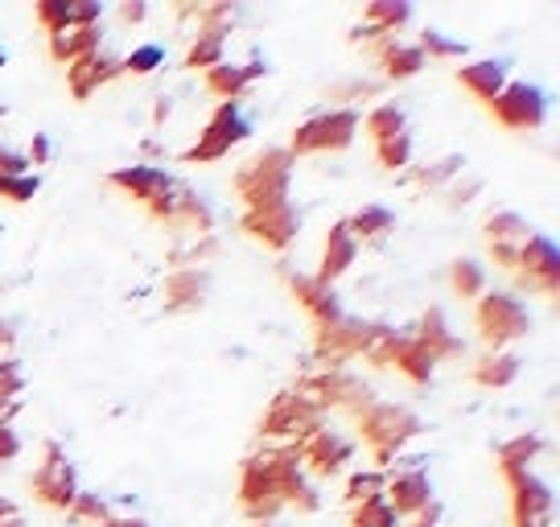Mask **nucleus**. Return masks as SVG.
I'll list each match as a JSON object with an SVG mask.
<instances>
[{
    "label": "nucleus",
    "instance_id": "nucleus-1",
    "mask_svg": "<svg viewBox=\"0 0 560 527\" xmlns=\"http://www.w3.org/2000/svg\"><path fill=\"white\" fill-rule=\"evenodd\" d=\"M350 421L359 429V437L371 445V454H375L380 466H392L404 445L424 429L412 408L387 405V400H375V396H371L368 405L350 408Z\"/></svg>",
    "mask_w": 560,
    "mask_h": 527
},
{
    "label": "nucleus",
    "instance_id": "nucleus-2",
    "mask_svg": "<svg viewBox=\"0 0 560 527\" xmlns=\"http://www.w3.org/2000/svg\"><path fill=\"white\" fill-rule=\"evenodd\" d=\"M293 165L298 157L280 144H268L256 157L247 161L244 169H235L231 186H235V198L244 202V211H260V207H272V202H284L289 198V181H293Z\"/></svg>",
    "mask_w": 560,
    "mask_h": 527
},
{
    "label": "nucleus",
    "instance_id": "nucleus-3",
    "mask_svg": "<svg viewBox=\"0 0 560 527\" xmlns=\"http://www.w3.org/2000/svg\"><path fill=\"white\" fill-rule=\"evenodd\" d=\"M107 186H116V190L128 194L140 211L149 214L153 223H161V227H170L177 198H182V186H177L165 169H158V165H128V169H116V174H107Z\"/></svg>",
    "mask_w": 560,
    "mask_h": 527
},
{
    "label": "nucleus",
    "instance_id": "nucleus-4",
    "mask_svg": "<svg viewBox=\"0 0 560 527\" xmlns=\"http://www.w3.org/2000/svg\"><path fill=\"white\" fill-rule=\"evenodd\" d=\"M474 326H478V338L487 351H508L511 342L532 330V314L520 293H482L478 297V309H474Z\"/></svg>",
    "mask_w": 560,
    "mask_h": 527
},
{
    "label": "nucleus",
    "instance_id": "nucleus-5",
    "mask_svg": "<svg viewBox=\"0 0 560 527\" xmlns=\"http://www.w3.org/2000/svg\"><path fill=\"white\" fill-rule=\"evenodd\" d=\"M354 132H359V112H350V107L317 112V116H310V120L298 124V132H293V144H289V153H293V157L342 153V149H350Z\"/></svg>",
    "mask_w": 560,
    "mask_h": 527
},
{
    "label": "nucleus",
    "instance_id": "nucleus-6",
    "mask_svg": "<svg viewBox=\"0 0 560 527\" xmlns=\"http://www.w3.org/2000/svg\"><path fill=\"white\" fill-rule=\"evenodd\" d=\"M298 391L305 405L314 408V412H330V408H359V405H368L371 400V387L363 384V379H354L350 371L342 367H317L310 371V375H301L298 379Z\"/></svg>",
    "mask_w": 560,
    "mask_h": 527
},
{
    "label": "nucleus",
    "instance_id": "nucleus-7",
    "mask_svg": "<svg viewBox=\"0 0 560 527\" xmlns=\"http://www.w3.org/2000/svg\"><path fill=\"white\" fill-rule=\"evenodd\" d=\"M511 284L520 293H532V297H557L560 289V251L557 244L532 231L520 247V260H515V272H511Z\"/></svg>",
    "mask_w": 560,
    "mask_h": 527
},
{
    "label": "nucleus",
    "instance_id": "nucleus-8",
    "mask_svg": "<svg viewBox=\"0 0 560 527\" xmlns=\"http://www.w3.org/2000/svg\"><path fill=\"white\" fill-rule=\"evenodd\" d=\"M30 494H34L37 507L46 511H67L74 503L79 482H74V466H70L67 449L58 441H46L42 461H37V470L30 475Z\"/></svg>",
    "mask_w": 560,
    "mask_h": 527
},
{
    "label": "nucleus",
    "instance_id": "nucleus-9",
    "mask_svg": "<svg viewBox=\"0 0 560 527\" xmlns=\"http://www.w3.org/2000/svg\"><path fill=\"white\" fill-rule=\"evenodd\" d=\"M375 330H380V321H363V317H350V314H342L330 326H314V363L338 367L347 359H363Z\"/></svg>",
    "mask_w": 560,
    "mask_h": 527
},
{
    "label": "nucleus",
    "instance_id": "nucleus-10",
    "mask_svg": "<svg viewBox=\"0 0 560 527\" xmlns=\"http://www.w3.org/2000/svg\"><path fill=\"white\" fill-rule=\"evenodd\" d=\"M322 424H326V417L305 405L298 391H280V396H272L268 408H264L260 437L284 441V445H301V441L310 437V433H317Z\"/></svg>",
    "mask_w": 560,
    "mask_h": 527
},
{
    "label": "nucleus",
    "instance_id": "nucleus-11",
    "mask_svg": "<svg viewBox=\"0 0 560 527\" xmlns=\"http://www.w3.org/2000/svg\"><path fill=\"white\" fill-rule=\"evenodd\" d=\"M240 511L252 524H277V515L284 511V499L268 470V454H252L240 466Z\"/></svg>",
    "mask_w": 560,
    "mask_h": 527
},
{
    "label": "nucleus",
    "instance_id": "nucleus-12",
    "mask_svg": "<svg viewBox=\"0 0 560 527\" xmlns=\"http://www.w3.org/2000/svg\"><path fill=\"white\" fill-rule=\"evenodd\" d=\"M240 141H247V120L240 116V107H235V104H219V107H214V116L202 124L198 144H194V149H186V153H182V161H186V165H207V161L228 157Z\"/></svg>",
    "mask_w": 560,
    "mask_h": 527
},
{
    "label": "nucleus",
    "instance_id": "nucleus-13",
    "mask_svg": "<svg viewBox=\"0 0 560 527\" xmlns=\"http://www.w3.org/2000/svg\"><path fill=\"white\" fill-rule=\"evenodd\" d=\"M487 107L490 116L503 128H511V132H536L548 120V95L540 87H532V83H508Z\"/></svg>",
    "mask_w": 560,
    "mask_h": 527
},
{
    "label": "nucleus",
    "instance_id": "nucleus-14",
    "mask_svg": "<svg viewBox=\"0 0 560 527\" xmlns=\"http://www.w3.org/2000/svg\"><path fill=\"white\" fill-rule=\"evenodd\" d=\"M511 491V527H548L552 511H557V494L540 475H508Z\"/></svg>",
    "mask_w": 560,
    "mask_h": 527
},
{
    "label": "nucleus",
    "instance_id": "nucleus-15",
    "mask_svg": "<svg viewBox=\"0 0 560 527\" xmlns=\"http://www.w3.org/2000/svg\"><path fill=\"white\" fill-rule=\"evenodd\" d=\"M240 227L260 247H268V251H284V247L298 239L301 211L293 207V198H284V202H272V207H260V211H244Z\"/></svg>",
    "mask_w": 560,
    "mask_h": 527
},
{
    "label": "nucleus",
    "instance_id": "nucleus-16",
    "mask_svg": "<svg viewBox=\"0 0 560 527\" xmlns=\"http://www.w3.org/2000/svg\"><path fill=\"white\" fill-rule=\"evenodd\" d=\"M293 449H298V457H301V470L317 478L342 475L350 454H354V445H350L338 429H330V424H322L317 433H310V437L301 441V445H293Z\"/></svg>",
    "mask_w": 560,
    "mask_h": 527
},
{
    "label": "nucleus",
    "instance_id": "nucleus-17",
    "mask_svg": "<svg viewBox=\"0 0 560 527\" xmlns=\"http://www.w3.org/2000/svg\"><path fill=\"white\" fill-rule=\"evenodd\" d=\"M268 470H272V482H277L284 507L317 511V494H314V487H310V475L301 470V457L293 445L268 449Z\"/></svg>",
    "mask_w": 560,
    "mask_h": 527
},
{
    "label": "nucleus",
    "instance_id": "nucleus-18",
    "mask_svg": "<svg viewBox=\"0 0 560 527\" xmlns=\"http://www.w3.org/2000/svg\"><path fill=\"white\" fill-rule=\"evenodd\" d=\"M120 74H124V54L100 46V50L88 54V58L70 62V67H67V87H70V95H74L79 104H88L95 91L107 87V83H112V79H120Z\"/></svg>",
    "mask_w": 560,
    "mask_h": 527
},
{
    "label": "nucleus",
    "instance_id": "nucleus-19",
    "mask_svg": "<svg viewBox=\"0 0 560 527\" xmlns=\"http://www.w3.org/2000/svg\"><path fill=\"white\" fill-rule=\"evenodd\" d=\"M371 58H375V67H380V74L384 79H392V83H404V79H412V74L424 71V54H420L417 42H404L400 34H387L380 37V42H371L368 46Z\"/></svg>",
    "mask_w": 560,
    "mask_h": 527
},
{
    "label": "nucleus",
    "instance_id": "nucleus-20",
    "mask_svg": "<svg viewBox=\"0 0 560 527\" xmlns=\"http://www.w3.org/2000/svg\"><path fill=\"white\" fill-rule=\"evenodd\" d=\"M284 281H289V293L298 297L301 309L314 317V326H330V321L347 314L338 293H334V284H322L314 272H289Z\"/></svg>",
    "mask_w": 560,
    "mask_h": 527
},
{
    "label": "nucleus",
    "instance_id": "nucleus-21",
    "mask_svg": "<svg viewBox=\"0 0 560 527\" xmlns=\"http://www.w3.org/2000/svg\"><path fill=\"white\" fill-rule=\"evenodd\" d=\"M210 272L202 264H177L174 272H170V281H165V309L170 314H194V309H202L210 297Z\"/></svg>",
    "mask_w": 560,
    "mask_h": 527
},
{
    "label": "nucleus",
    "instance_id": "nucleus-22",
    "mask_svg": "<svg viewBox=\"0 0 560 527\" xmlns=\"http://www.w3.org/2000/svg\"><path fill=\"white\" fill-rule=\"evenodd\" d=\"M408 335L417 338L420 347L433 354L438 363H441V359H457V354L466 351V347H462V338L454 335V326H450V317H445V309H441V305H429Z\"/></svg>",
    "mask_w": 560,
    "mask_h": 527
},
{
    "label": "nucleus",
    "instance_id": "nucleus-23",
    "mask_svg": "<svg viewBox=\"0 0 560 527\" xmlns=\"http://www.w3.org/2000/svg\"><path fill=\"white\" fill-rule=\"evenodd\" d=\"M384 499L400 519H412L417 511H424L429 503H433V482H429L424 470H404V475H396L392 482H387Z\"/></svg>",
    "mask_w": 560,
    "mask_h": 527
},
{
    "label": "nucleus",
    "instance_id": "nucleus-24",
    "mask_svg": "<svg viewBox=\"0 0 560 527\" xmlns=\"http://www.w3.org/2000/svg\"><path fill=\"white\" fill-rule=\"evenodd\" d=\"M457 87L470 91L478 104H490L499 91L508 87V62L503 58H482V62H466L457 67Z\"/></svg>",
    "mask_w": 560,
    "mask_h": 527
},
{
    "label": "nucleus",
    "instance_id": "nucleus-25",
    "mask_svg": "<svg viewBox=\"0 0 560 527\" xmlns=\"http://www.w3.org/2000/svg\"><path fill=\"white\" fill-rule=\"evenodd\" d=\"M359 256V244H354V235H350L347 219H338L330 231H326V251H322V268H317L314 277L322 284H334L338 277H347V268L354 264Z\"/></svg>",
    "mask_w": 560,
    "mask_h": 527
},
{
    "label": "nucleus",
    "instance_id": "nucleus-26",
    "mask_svg": "<svg viewBox=\"0 0 560 527\" xmlns=\"http://www.w3.org/2000/svg\"><path fill=\"white\" fill-rule=\"evenodd\" d=\"M228 34H231V25H198L186 54H182V67H186V71H202V74H207L210 67H219V62H223Z\"/></svg>",
    "mask_w": 560,
    "mask_h": 527
},
{
    "label": "nucleus",
    "instance_id": "nucleus-27",
    "mask_svg": "<svg viewBox=\"0 0 560 527\" xmlns=\"http://www.w3.org/2000/svg\"><path fill=\"white\" fill-rule=\"evenodd\" d=\"M104 46V25H91V30H79V25H67V30H58L50 34V58L54 62H79V58H88Z\"/></svg>",
    "mask_w": 560,
    "mask_h": 527
},
{
    "label": "nucleus",
    "instance_id": "nucleus-28",
    "mask_svg": "<svg viewBox=\"0 0 560 527\" xmlns=\"http://www.w3.org/2000/svg\"><path fill=\"white\" fill-rule=\"evenodd\" d=\"M264 74L260 62H252V67H235V62H219V67H210L207 71V87L214 99H223V104H235L240 95H244L256 79Z\"/></svg>",
    "mask_w": 560,
    "mask_h": 527
},
{
    "label": "nucleus",
    "instance_id": "nucleus-29",
    "mask_svg": "<svg viewBox=\"0 0 560 527\" xmlns=\"http://www.w3.org/2000/svg\"><path fill=\"white\" fill-rule=\"evenodd\" d=\"M392 367L400 371L404 379H412L417 387H424L429 379H433V371H438V359L424 351L417 338L400 330V342H396V354H392Z\"/></svg>",
    "mask_w": 560,
    "mask_h": 527
},
{
    "label": "nucleus",
    "instance_id": "nucleus-30",
    "mask_svg": "<svg viewBox=\"0 0 560 527\" xmlns=\"http://www.w3.org/2000/svg\"><path fill=\"white\" fill-rule=\"evenodd\" d=\"M470 379L478 387H487V391H503L520 379V359L511 351H490L478 359V367L470 371Z\"/></svg>",
    "mask_w": 560,
    "mask_h": 527
},
{
    "label": "nucleus",
    "instance_id": "nucleus-31",
    "mask_svg": "<svg viewBox=\"0 0 560 527\" xmlns=\"http://www.w3.org/2000/svg\"><path fill=\"white\" fill-rule=\"evenodd\" d=\"M350 235H354V244H384L392 227H396V214L380 207V202H371V207H359V211L347 219Z\"/></svg>",
    "mask_w": 560,
    "mask_h": 527
},
{
    "label": "nucleus",
    "instance_id": "nucleus-32",
    "mask_svg": "<svg viewBox=\"0 0 560 527\" xmlns=\"http://www.w3.org/2000/svg\"><path fill=\"white\" fill-rule=\"evenodd\" d=\"M214 227V214H210L207 198H198L194 190H182L174 207V219H170V231H182V235H210Z\"/></svg>",
    "mask_w": 560,
    "mask_h": 527
},
{
    "label": "nucleus",
    "instance_id": "nucleus-33",
    "mask_svg": "<svg viewBox=\"0 0 560 527\" xmlns=\"http://www.w3.org/2000/svg\"><path fill=\"white\" fill-rule=\"evenodd\" d=\"M544 449H548V445H544L540 433H520V437H511L508 445H499V470H503V478L532 470V461H536Z\"/></svg>",
    "mask_w": 560,
    "mask_h": 527
},
{
    "label": "nucleus",
    "instance_id": "nucleus-34",
    "mask_svg": "<svg viewBox=\"0 0 560 527\" xmlns=\"http://www.w3.org/2000/svg\"><path fill=\"white\" fill-rule=\"evenodd\" d=\"M527 235H532L527 219L508 211V207H499V211H490L487 219H482V239H487V244H524Z\"/></svg>",
    "mask_w": 560,
    "mask_h": 527
},
{
    "label": "nucleus",
    "instance_id": "nucleus-35",
    "mask_svg": "<svg viewBox=\"0 0 560 527\" xmlns=\"http://www.w3.org/2000/svg\"><path fill=\"white\" fill-rule=\"evenodd\" d=\"M462 169H466V157H462V153H450V157L429 161V165L412 169V174H408V181H412L417 190L433 194V190H445L454 177H462Z\"/></svg>",
    "mask_w": 560,
    "mask_h": 527
},
{
    "label": "nucleus",
    "instance_id": "nucleus-36",
    "mask_svg": "<svg viewBox=\"0 0 560 527\" xmlns=\"http://www.w3.org/2000/svg\"><path fill=\"white\" fill-rule=\"evenodd\" d=\"M445 284H450V293L462 301H474L482 293V284H487V272H482V260H474V256H457L450 264V272H445Z\"/></svg>",
    "mask_w": 560,
    "mask_h": 527
},
{
    "label": "nucleus",
    "instance_id": "nucleus-37",
    "mask_svg": "<svg viewBox=\"0 0 560 527\" xmlns=\"http://www.w3.org/2000/svg\"><path fill=\"white\" fill-rule=\"evenodd\" d=\"M404 132H408V112H404L400 104H380L368 116V137L375 144L396 141V137H404Z\"/></svg>",
    "mask_w": 560,
    "mask_h": 527
},
{
    "label": "nucleus",
    "instance_id": "nucleus-38",
    "mask_svg": "<svg viewBox=\"0 0 560 527\" xmlns=\"http://www.w3.org/2000/svg\"><path fill=\"white\" fill-rule=\"evenodd\" d=\"M62 515H67L74 527H104V524H112V507H107L100 494H88V491L74 494V503H70Z\"/></svg>",
    "mask_w": 560,
    "mask_h": 527
},
{
    "label": "nucleus",
    "instance_id": "nucleus-39",
    "mask_svg": "<svg viewBox=\"0 0 560 527\" xmlns=\"http://www.w3.org/2000/svg\"><path fill=\"white\" fill-rule=\"evenodd\" d=\"M387 491V478L380 475V470H354V475L347 478V499L350 507H359V503H371V499H384Z\"/></svg>",
    "mask_w": 560,
    "mask_h": 527
},
{
    "label": "nucleus",
    "instance_id": "nucleus-40",
    "mask_svg": "<svg viewBox=\"0 0 560 527\" xmlns=\"http://www.w3.org/2000/svg\"><path fill=\"white\" fill-rule=\"evenodd\" d=\"M347 524L350 527H400V515L387 507V499H371V503L350 507Z\"/></svg>",
    "mask_w": 560,
    "mask_h": 527
},
{
    "label": "nucleus",
    "instance_id": "nucleus-41",
    "mask_svg": "<svg viewBox=\"0 0 560 527\" xmlns=\"http://www.w3.org/2000/svg\"><path fill=\"white\" fill-rule=\"evenodd\" d=\"M375 161H380V169H387V174H400L404 165L412 161V132H404L396 141L375 144Z\"/></svg>",
    "mask_w": 560,
    "mask_h": 527
},
{
    "label": "nucleus",
    "instance_id": "nucleus-42",
    "mask_svg": "<svg viewBox=\"0 0 560 527\" xmlns=\"http://www.w3.org/2000/svg\"><path fill=\"white\" fill-rule=\"evenodd\" d=\"M420 54L424 58H466V42H454V37H445V34H438V30H424L420 34Z\"/></svg>",
    "mask_w": 560,
    "mask_h": 527
},
{
    "label": "nucleus",
    "instance_id": "nucleus-43",
    "mask_svg": "<svg viewBox=\"0 0 560 527\" xmlns=\"http://www.w3.org/2000/svg\"><path fill=\"white\" fill-rule=\"evenodd\" d=\"M165 62V50L161 46H137L132 54H124V74H137V79H149Z\"/></svg>",
    "mask_w": 560,
    "mask_h": 527
},
{
    "label": "nucleus",
    "instance_id": "nucleus-44",
    "mask_svg": "<svg viewBox=\"0 0 560 527\" xmlns=\"http://www.w3.org/2000/svg\"><path fill=\"white\" fill-rule=\"evenodd\" d=\"M34 17L46 34H58V30H67L70 25V0H37Z\"/></svg>",
    "mask_w": 560,
    "mask_h": 527
},
{
    "label": "nucleus",
    "instance_id": "nucleus-45",
    "mask_svg": "<svg viewBox=\"0 0 560 527\" xmlns=\"http://www.w3.org/2000/svg\"><path fill=\"white\" fill-rule=\"evenodd\" d=\"M37 186H42V181H37L34 174L0 177V198H4V202H18V207H25V202H30V198L37 194Z\"/></svg>",
    "mask_w": 560,
    "mask_h": 527
},
{
    "label": "nucleus",
    "instance_id": "nucleus-46",
    "mask_svg": "<svg viewBox=\"0 0 560 527\" xmlns=\"http://www.w3.org/2000/svg\"><path fill=\"white\" fill-rule=\"evenodd\" d=\"M482 194V177H462L457 186H445V202L454 207V211H462L470 198H478Z\"/></svg>",
    "mask_w": 560,
    "mask_h": 527
},
{
    "label": "nucleus",
    "instance_id": "nucleus-47",
    "mask_svg": "<svg viewBox=\"0 0 560 527\" xmlns=\"http://www.w3.org/2000/svg\"><path fill=\"white\" fill-rule=\"evenodd\" d=\"M100 21H104V9H100L95 0H70V25L91 30V25H100Z\"/></svg>",
    "mask_w": 560,
    "mask_h": 527
},
{
    "label": "nucleus",
    "instance_id": "nucleus-48",
    "mask_svg": "<svg viewBox=\"0 0 560 527\" xmlns=\"http://www.w3.org/2000/svg\"><path fill=\"white\" fill-rule=\"evenodd\" d=\"M21 174H30V157L21 149L0 144V177H21Z\"/></svg>",
    "mask_w": 560,
    "mask_h": 527
},
{
    "label": "nucleus",
    "instance_id": "nucleus-49",
    "mask_svg": "<svg viewBox=\"0 0 560 527\" xmlns=\"http://www.w3.org/2000/svg\"><path fill=\"white\" fill-rule=\"evenodd\" d=\"M21 391V367L13 359H0V400H18Z\"/></svg>",
    "mask_w": 560,
    "mask_h": 527
},
{
    "label": "nucleus",
    "instance_id": "nucleus-50",
    "mask_svg": "<svg viewBox=\"0 0 560 527\" xmlns=\"http://www.w3.org/2000/svg\"><path fill=\"white\" fill-rule=\"evenodd\" d=\"M520 247L524 244H487V260L499 264L503 272H515V260H520Z\"/></svg>",
    "mask_w": 560,
    "mask_h": 527
},
{
    "label": "nucleus",
    "instance_id": "nucleus-51",
    "mask_svg": "<svg viewBox=\"0 0 560 527\" xmlns=\"http://www.w3.org/2000/svg\"><path fill=\"white\" fill-rule=\"evenodd\" d=\"M21 454V437L13 424H0V461H13Z\"/></svg>",
    "mask_w": 560,
    "mask_h": 527
},
{
    "label": "nucleus",
    "instance_id": "nucleus-52",
    "mask_svg": "<svg viewBox=\"0 0 560 527\" xmlns=\"http://www.w3.org/2000/svg\"><path fill=\"white\" fill-rule=\"evenodd\" d=\"M438 524H441V503H438V499H433L424 511H417L412 519H404V527H438Z\"/></svg>",
    "mask_w": 560,
    "mask_h": 527
},
{
    "label": "nucleus",
    "instance_id": "nucleus-53",
    "mask_svg": "<svg viewBox=\"0 0 560 527\" xmlns=\"http://www.w3.org/2000/svg\"><path fill=\"white\" fill-rule=\"evenodd\" d=\"M50 141H46V137H42V132H37L34 137V144H30V153H25V157H30V165H46V161H50Z\"/></svg>",
    "mask_w": 560,
    "mask_h": 527
},
{
    "label": "nucleus",
    "instance_id": "nucleus-54",
    "mask_svg": "<svg viewBox=\"0 0 560 527\" xmlns=\"http://www.w3.org/2000/svg\"><path fill=\"white\" fill-rule=\"evenodd\" d=\"M116 17L128 21V25H140V21L149 17V4H137V0H132V4H120V9H116Z\"/></svg>",
    "mask_w": 560,
    "mask_h": 527
},
{
    "label": "nucleus",
    "instance_id": "nucleus-55",
    "mask_svg": "<svg viewBox=\"0 0 560 527\" xmlns=\"http://www.w3.org/2000/svg\"><path fill=\"white\" fill-rule=\"evenodd\" d=\"M13 342H18V330H13V326H9L4 317H0V351H9Z\"/></svg>",
    "mask_w": 560,
    "mask_h": 527
},
{
    "label": "nucleus",
    "instance_id": "nucleus-56",
    "mask_svg": "<svg viewBox=\"0 0 560 527\" xmlns=\"http://www.w3.org/2000/svg\"><path fill=\"white\" fill-rule=\"evenodd\" d=\"M18 417V400H0V424H13Z\"/></svg>",
    "mask_w": 560,
    "mask_h": 527
},
{
    "label": "nucleus",
    "instance_id": "nucleus-57",
    "mask_svg": "<svg viewBox=\"0 0 560 527\" xmlns=\"http://www.w3.org/2000/svg\"><path fill=\"white\" fill-rule=\"evenodd\" d=\"M165 116H170V99H165V95H161V99H158V112H153V120H158V124H165Z\"/></svg>",
    "mask_w": 560,
    "mask_h": 527
},
{
    "label": "nucleus",
    "instance_id": "nucleus-58",
    "mask_svg": "<svg viewBox=\"0 0 560 527\" xmlns=\"http://www.w3.org/2000/svg\"><path fill=\"white\" fill-rule=\"evenodd\" d=\"M112 527H149L144 519H112Z\"/></svg>",
    "mask_w": 560,
    "mask_h": 527
},
{
    "label": "nucleus",
    "instance_id": "nucleus-59",
    "mask_svg": "<svg viewBox=\"0 0 560 527\" xmlns=\"http://www.w3.org/2000/svg\"><path fill=\"white\" fill-rule=\"evenodd\" d=\"M9 511H18V507H13L9 499H0V515H9Z\"/></svg>",
    "mask_w": 560,
    "mask_h": 527
},
{
    "label": "nucleus",
    "instance_id": "nucleus-60",
    "mask_svg": "<svg viewBox=\"0 0 560 527\" xmlns=\"http://www.w3.org/2000/svg\"><path fill=\"white\" fill-rule=\"evenodd\" d=\"M256 527H277V524H256Z\"/></svg>",
    "mask_w": 560,
    "mask_h": 527
},
{
    "label": "nucleus",
    "instance_id": "nucleus-61",
    "mask_svg": "<svg viewBox=\"0 0 560 527\" xmlns=\"http://www.w3.org/2000/svg\"><path fill=\"white\" fill-rule=\"evenodd\" d=\"M104 527H112V524H104Z\"/></svg>",
    "mask_w": 560,
    "mask_h": 527
}]
</instances>
